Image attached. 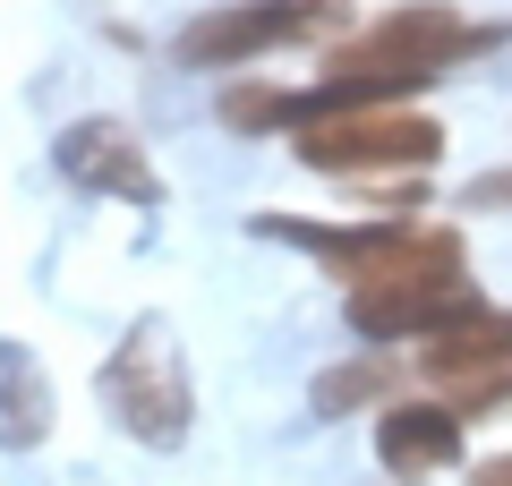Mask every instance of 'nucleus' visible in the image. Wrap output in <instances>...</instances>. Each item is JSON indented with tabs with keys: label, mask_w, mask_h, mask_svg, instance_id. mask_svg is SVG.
<instances>
[{
	"label": "nucleus",
	"mask_w": 512,
	"mask_h": 486,
	"mask_svg": "<svg viewBox=\"0 0 512 486\" xmlns=\"http://www.w3.org/2000/svg\"><path fill=\"white\" fill-rule=\"evenodd\" d=\"M461 214H512V162L504 171H478V180L461 188Z\"/></svg>",
	"instance_id": "nucleus-12"
},
{
	"label": "nucleus",
	"mask_w": 512,
	"mask_h": 486,
	"mask_svg": "<svg viewBox=\"0 0 512 486\" xmlns=\"http://www.w3.org/2000/svg\"><path fill=\"white\" fill-rule=\"evenodd\" d=\"M470 486H512V452H495V461L470 469Z\"/></svg>",
	"instance_id": "nucleus-13"
},
{
	"label": "nucleus",
	"mask_w": 512,
	"mask_h": 486,
	"mask_svg": "<svg viewBox=\"0 0 512 486\" xmlns=\"http://www.w3.org/2000/svg\"><path fill=\"white\" fill-rule=\"evenodd\" d=\"M52 435V384H43L35 350L26 342H0V444L26 452Z\"/></svg>",
	"instance_id": "nucleus-10"
},
{
	"label": "nucleus",
	"mask_w": 512,
	"mask_h": 486,
	"mask_svg": "<svg viewBox=\"0 0 512 486\" xmlns=\"http://www.w3.org/2000/svg\"><path fill=\"white\" fill-rule=\"evenodd\" d=\"M461 435H470V418H461L453 401L410 393V401H384L376 410V461L402 486H419V478H436V469L461 461Z\"/></svg>",
	"instance_id": "nucleus-8"
},
{
	"label": "nucleus",
	"mask_w": 512,
	"mask_h": 486,
	"mask_svg": "<svg viewBox=\"0 0 512 486\" xmlns=\"http://www.w3.org/2000/svg\"><path fill=\"white\" fill-rule=\"evenodd\" d=\"M325 18L333 9H316V0H231V9H205L197 26H180L171 52L188 69H248V60L282 52V43H308Z\"/></svg>",
	"instance_id": "nucleus-6"
},
{
	"label": "nucleus",
	"mask_w": 512,
	"mask_h": 486,
	"mask_svg": "<svg viewBox=\"0 0 512 486\" xmlns=\"http://www.w3.org/2000/svg\"><path fill=\"white\" fill-rule=\"evenodd\" d=\"M402 376L410 367L393 359V350H359V359L325 367V376L308 384V410L316 418H350V410H376V401H402Z\"/></svg>",
	"instance_id": "nucleus-9"
},
{
	"label": "nucleus",
	"mask_w": 512,
	"mask_h": 486,
	"mask_svg": "<svg viewBox=\"0 0 512 486\" xmlns=\"http://www.w3.org/2000/svg\"><path fill=\"white\" fill-rule=\"evenodd\" d=\"M103 410L120 418V435L154 452H180L188 444V418H197V393H188V359L171 342L163 316H137L120 333V350L103 359Z\"/></svg>",
	"instance_id": "nucleus-3"
},
{
	"label": "nucleus",
	"mask_w": 512,
	"mask_h": 486,
	"mask_svg": "<svg viewBox=\"0 0 512 486\" xmlns=\"http://www.w3.org/2000/svg\"><path fill=\"white\" fill-rule=\"evenodd\" d=\"M487 43H504L495 26H470L453 0H410V9H384L376 26H359L350 43L325 52V77L299 94V128L325 120V111H393L419 86H436L444 69L478 60Z\"/></svg>",
	"instance_id": "nucleus-1"
},
{
	"label": "nucleus",
	"mask_w": 512,
	"mask_h": 486,
	"mask_svg": "<svg viewBox=\"0 0 512 486\" xmlns=\"http://www.w3.org/2000/svg\"><path fill=\"white\" fill-rule=\"evenodd\" d=\"M265 239H299L308 256H325L333 282H350V299H410V290H453L470 282V256H461L453 222H410V214H367V222H256Z\"/></svg>",
	"instance_id": "nucleus-2"
},
{
	"label": "nucleus",
	"mask_w": 512,
	"mask_h": 486,
	"mask_svg": "<svg viewBox=\"0 0 512 486\" xmlns=\"http://www.w3.org/2000/svg\"><path fill=\"white\" fill-rule=\"evenodd\" d=\"M410 359H419V376L436 384V401H453L461 418L504 410L512 401V307H478L470 324L419 342Z\"/></svg>",
	"instance_id": "nucleus-5"
},
{
	"label": "nucleus",
	"mask_w": 512,
	"mask_h": 486,
	"mask_svg": "<svg viewBox=\"0 0 512 486\" xmlns=\"http://www.w3.org/2000/svg\"><path fill=\"white\" fill-rule=\"evenodd\" d=\"M60 171L94 197H128V205H163V171L146 162V137L128 120H77L60 128Z\"/></svg>",
	"instance_id": "nucleus-7"
},
{
	"label": "nucleus",
	"mask_w": 512,
	"mask_h": 486,
	"mask_svg": "<svg viewBox=\"0 0 512 486\" xmlns=\"http://www.w3.org/2000/svg\"><path fill=\"white\" fill-rule=\"evenodd\" d=\"M299 162L333 171V180H427L444 162V128L427 111L393 103V111H325V120L291 128Z\"/></svg>",
	"instance_id": "nucleus-4"
},
{
	"label": "nucleus",
	"mask_w": 512,
	"mask_h": 486,
	"mask_svg": "<svg viewBox=\"0 0 512 486\" xmlns=\"http://www.w3.org/2000/svg\"><path fill=\"white\" fill-rule=\"evenodd\" d=\"M222 128H239V137H274V128H299V94L282 86H256V77H239V86H222Z\"/></svg>",
	"instance_id": "nucleus-11"
}]
</instances>
